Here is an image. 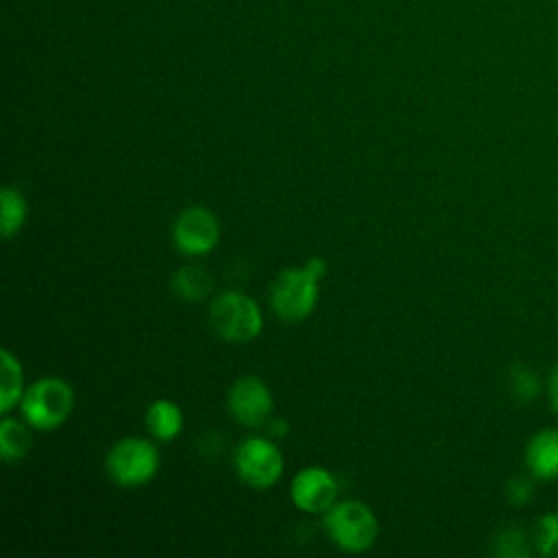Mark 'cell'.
<instances>
[{"mask_svg": "<svg viewBox=\"0 0 558 558\" xmlns=\"http://www.w3.org/2000/svg\"><path fill=\"white\" fill-rule=\"evenodd\" d=\"M146 427L161 442L174 440L183 429V412L174 401L157 399L146 410Z\"/></svg>", "mask_w": 558, "mask_h": 558, "instance_id": "cell-11", "label": "cell"}, {"mask_svg": "<svg viewBox=\"0 0 558 558\" xmlns=\"http://www.w3.org/2000/svg\"><path fill=\"white\" fill-rule=\"evenodd\" d=\"M534 545L543 556H558V512L538 519L534 527Z\"/></svg>", "mask_w": 558, "mask_h": 558, "instance_id": "cell-16", "label": "cell"}, {"mask_svg": "<svg viewBox=\"0 0 558 558\" xmlns=\"http://www.w3.org/2000/svg\"><path fill=\"white\" fill-rule=\"evenodd\" d=\"M512 392L517 399L521 401H530L536 397L538 392V379L534 373H530L523 366H514L512 368Z\"/></svg>", "mask_w": 558, "mask_h": 558, "instance_id": "cell-18", "label": "cell"}, {"mask_svg": "<svg viewBox=\"0 0 558 558\" xmlns=\"http://www.w3.org/2000/svg\"><path fill=\"white\" fill-rule=\"evenodd\" d=\"M227 405L231 416L244 427H259L272 414V395L268 386L253 375L233 381Z\"/></svg>", "mask_w": 558, "mask_h": 558, "instance_id": "cell-8", "label": "cell"}, {"mask_svg": "<svg viewBox=\"0 0 558 558\" xmlns=\"http://www.w3.org/2000/svg\"><path fill=\"white\" fill-rule=\"evenodd\" d=\"M24 397V371L20 360L2 349V390H0V410L7 414L13 410Z\"/></svg>", "mask_w": 558, "mask_h": 558, "instance_id": "cell-14", "label": "cell"}, {"mask_svg": "<svg viewBox=\"0 0 558 558\" xmlns=\"http://www.w3.org/2000/svg\"><path fill=\"white\" fill-rule=\"evenodd\" d=\"M220 238L218 218L201 205L183 209L172 225L174 246L190 257H198L209 253Z\"/></svg>", "mask_w": 558, "mask_h": 558, "instance_id": "cell-7", "label": "cell"}, {"mask_svg": "<svg viewBox=\"0 0 558 558\" xmlns=\"http://www.w3.org/2000/svg\"><path fill=\"white\" fill-rule=\"evenodd\" d=\"M170 286L181 301H203L211 292V275L203 266L187 264L172 275Z\"/></svg>", "mask_w": 558, "mask_h": 558, "instance_id": "cell-13", "label": "cell"}, {"mask_svg": "<svg viewBox=\"0 0 558 558\" xmlns=\"http://www.w3.org/2000/svg\"><path fill=\"white\" fill-rule=\"evenodd\" d=\"M0 207H2L0 209V231H2V235L11 238V235L20 233V229L26 222V214H28L24 196L13 187H2Z\"/></svg>", "mask_w": 558, "mask_h": 558, "instance_id": "cell-15", "label": "cell"}, {"mask_svg": "<svg viewBox=\"0 0 558 558\" xmlns=\"http://www.w3.org/2000/svg\"><path fill=\"white\" fill-rule=\"evenodd\" d=\"M525 464L538 480L558 477V429H541L525 447Z\"/></svg>", "mask_w": 558, "mask_h": 558, "instance_id": "cell-10", "label": "cell"}, {"mask_svg": "<svg viewBox=\"0 0 558 558\" xmlns=\"http://www.w3.org/2000/svg\"><path fill=\"white\" fill-rule=\"evenodd\" d=\"M327 272L323 257H310L301 268H286L270 288L272 312L288 323L307 318L318 301V283Z\"/></svg>", "mask_w": 558, "mask_h": 558, "instance_id": "cell-1", "label": "cell"}, {"mask_svg": "<svg viewBox=\"0 0 558 558\" xmlns=\"http://www.w3.org/2000/svg\"><path fill=\"white\" fill-rule=\"evenodd\" d=\"M20 410L33 429H57L74 410V390L61 377H41L24 390Z\"/></svg>", "mask_w": 558, "mask_h": 558, "instance_id": "cell-2", "label": "cell"}, {"mask_svg": "<svg viewBox=\"0 0 558 558\" xmlns=\"http://www.w3.org/2000/svg\"><path fill=\"white\" fill-rule=\"evenodd\" d=\"M270 432H272V436H286L288 434V423L283 421V418H272V423H270Z\"/></svg>", "mask_w": 558, "mask_h": 558, "instance_id": "cell-21", "label": "cell"}, {"mask_svg": "<svg viewBox=\"0 0 558 558\" xmlns=\"http://www.w3.org/2000/svg\"><path fill=\"white\" fill-rule=\"evenodd\" d=\"M31 425L13 416H4L0 423V456L7 462H20L33 449Z\"/></svg>", "mask_w": 558, "mask_h": 558, "instance_id": "cell-12", "label": "cell"}, {"mask_svg": "<svg viewBox=\"0 0 558 558\" xmlns=\"http://www.w3.org/2000/svg\"><path fill=\"white\" fill-rule=\"evenodd\" d=\"M530 495H532V488H530V484L525 482V480H514L512 484H510V488H508V497H510V501L512 504H525L527 499H530Z\"/></svg>", "mask_w": 558, "mask_h": 558, "instance_id": "cell-19", "label": "cell"}, {"mask_svg": "<svg viewBox=\"0 0 558 558\" xmlns=\"http://www.w3.org/2000/svg\"><path fill=\"white\" fill-rule=\"evenodd\" d=\"M547 392H549V405L554 412H558V362L554 364L549 379H547Z\"/></svg>", "mask_w": 558, "mask_h": 558, "instance_id": "cell-20", "label": "cell"}, {"mask_svg": "<svg viewBox=\"0 0 558 558\" xmlns=\"http://www.w3.org/2000/svg\"><path fill=\"white\" fill-rule=\"evenodd\" d=\"M209 323L229 342H248L259 336L264 318L259 305L244 292H222L211 301Z\"/></svg>", "mask_w": 558, "mask_h": 558, "instance_id": "cell-5", "label": "cell"}, {"mask_svg": "<svg viewBox=\"0 0 558 558\" xmlns=\"http://www.w3.org/2000/svg\"><path fill=\"white\" fill-rule=\"evenodd\" d=\"M238 477L251 488H270L283 473V456L279 447L262 436L244 438L233 456Z\"/></svg>", "mask_w": 558, "mask_h": 558, "instance_id": "cell-6", "label": "cell"}, {"mask_svg": "<svg viewBox=\"0 0 558 558\" xmlns=\"http://www.w3.org/2000/svg\"><path fill=\"white\" fill-rule=\"evenodd\" d=\"M107 475L122 488H137L150 482L159 471V451L144 438H120L105 458Z\"/></svg>", "mask_w": 558, "mask_h": 558, "instance_id": "cell-4", "label": "cell"}, {"mask_svg": "<svg viewBox=\"0 0 558 558\" xmlns=\"http://www.w3.org/2000/svg\"><path fill=\"white\" fill-rule=\"evenodd\" d=\"M325 530L329 538L349 554L371 549L379 534L375 512L357 499L336 501L325 512Z\"/></svg>", "mask_w": 558, "mask_h": 558, "instance_id": "cell-3", "label": "cell"}, {"mask_svg": "<svg viewBox=\"0 0 558 558\" xmlns=\"http://www.w3.org/2000/svg\"><path fill=\"white\" fill-rule=\"evenodd\" d=\"M495 551L499 556H525L527 547H525V536L521 530L517 527H508L504 530L497 538H495Z\"/></svg>", "mask_w": 558, "mask_h": 558, "instance_id": "cell-17", "label": "cell"}, {"mask_svg": "<svg viewBox=\"0 0 558 558\" xmlns=\"http://www.w3.org/2000/svg\"><path fill=\"white\" fill-rule=\"evenodd\" d=\"M338 497V482L331 471L323 466L301 469L290 484L292 504L310 514L327 512Z\"/></svg>", "mask_w": 558, "mask_h": 558, "instance_id": "cell-9", "label": "cell"}]
</instances>
